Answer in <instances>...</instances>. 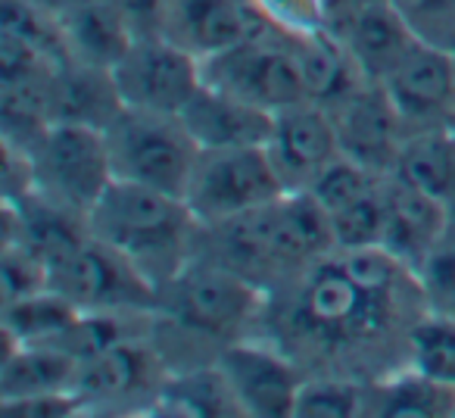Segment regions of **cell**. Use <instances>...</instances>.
<instances>
[{"mask_svg": "<svg viewBox=\"0 0 455 418\" xmlns=\"http://www.w3.org/2000/svg\"><path fill=\"white\" fill-rule=\"evenodd\" d=\"M272 297H284L281 325L293 341L347 353L380 343L415 303L427 306L418 275L380 247L334 250Z\"/></svg>", "mask_w": 455, "mask_h": 418, "instance_id": "obj_1", "label": "cell"}, {"mask_svg": "<svg viewBox=\"0 0 455 418\" xmlns=\"http://www.w3.org/2000/svg\"><path fill=\"white\" fill-rule=\"evenodd\" d=\"M334 250L328 209L309 190H284L266 206L206 225L196 241V253L243 275L268 297Z\"/></svg>", "mask_w": 455, "mask_h": 418, "instance_id": "obj_2", "label": "cell"}, {"mask_svg": "<svg viewBox=\"0 0 455 418\" xmlns=\"http://www.w3.org/2000/svg\"><path fill=\"white\" fill-rule=\"evenodd\" d=\"M91 237L113 247L156 287L196 256L200 222L184 197L116 178L88 216Z\"/></svg>", "mask_w": 455, "mask_h": 418, "instance_id": "obj_3", "label": "cell"}, {"mask_svg": "<svg viewBox=\"0 0 455 418\" xmlns=\"http://www.w3.org/2000/svg\"><path fill=\"white\" fill-rule=\"evenodd\" d=\"M268 309V293L243 275L231 272L212 256L196 253L172 281L159 287L156 316L221 347L241 341Z\"/></svg>", "mask_w": 455, "mask_h": 418, "instance_id": "obj_4", "label": "cell"}, {"mask_svg": "<svg viewBox=\"0 0 455 418\" xmlns=\"http://www.w3.org/2000/svg\"><path fill=\"white\" fill-rule=\"evenodd\" d=\"M103 134L113 175L119 181L147 184L184 197L203 150L181 116L125 107Z\"/></svg>", "mask_w": 455, "mask_h": 418, "instance_id": "obj_5", "label": "cell"}, {"mask_svg": "<svg viewBox=\"0 0 455 418\" xmlns=\"http://www.w3.org/2000/svg\"><path fill=\"white\" fill-rule=\"evenodd\" d=\"M26 157L28 169H32L35 194L84 219L116 181L107 134L100 128L53 122L28 147Z\"/></svg>", "mask_w": 455, "mask_h": 418, "instance_id": "obj_6", "label": "cell"}, {"mask_svg": "<svg viewBox=\"0 0 455 418\" xmlns=\"http://www.w3.org/2000/svg\"><path fill=\"white\" fill-rule=\"evenodd\" d=\"M200 66L206 84L268 113L309 100L297 63V38L278 32L268 22L241 44L200 60Z\"/></svg>", "mask_w": 455, "mask_h": 418, "instance_id": "obj_7", "label": "cell"}, {"mask_svg": "<svg viewBox=\"0 0 455 418\" xmlns=\"http://www.w3.org/2000/svg\"><path fill=\"white\" fill-rule=\"evenodd\" d=\"M281 194L284 181L275 172L266 144H250L203 150L184 190V203L196 216L200 229H206L266 206Z\"/></svg>", "mask_w": 455, "mask_h": 418, "instance_id": "obj_8", "label": "cell"}, {"mask_svg": "<svg viewBox=\"0 0 455 418\" xmlns=\"http://www.w3.org/2000/svg\"><path fill=\"white\" fill-rule=\"evenodd\" d=\"M51 291L63 293L82 312H156L159 287L113 247L88 237L51 269Z\"/></svg>", "mask_w": 455, "mask_h": 418, "instance_id": "obj_9", "label": "cell"}, {"mask_svg": "<svg viewBox=\"0 0 455 418\" xmlns=\"http://www.w3.org/2000/svg\"><path fill=\"white\" fill-rule=\"evenodd\" d=\"M122 103L153 113H181L203 88V66L194 53L178 47L165 35L134 38L125 57L113 66Z\"/></svg>", "mask_w": 455, "mask_h": 418, "instance_id": "obj_10", "label": "cell"}, {"mask_svg": "<svg viewBox=\"0 0 455 418\" xmlns=\"http://www.w3.org/2000/svg\"><path fill=\"white\" fill-rule=\"evenodd\" d=\"M215 366L228 378L243 415L293 418L306 372L287 350L262 341H231L219 350Z\"/></svg>", "mask_w": 455, "mask_h": 418, "instance_id": "obj_11", "label": "cell"}, {"mask_svg": "<svg viewBox=\"0 0 455 418\" xmlns=\"http://www.w3.org/2000/svg\"><path fill=\"white\" fill-rule=\"evenodd\" d=\"M405 134L449 125L455 116V53L418 41L380 82Z\"/></svg>", "mask_w": 455, "mask_h": 418, "instance_id": "obj_12", "label": "cell"}, {"mask_svg": "<svg viewBox=\"0 0 455 418\" xmlns=\"http://www.w3.org/2000/svg\"><path fill=\"white\" fill-rule=\"evenodd\" d=\"M266 150L278 178L284 181V190H309L324 165H331L343 153L334 119L315 100H299L278 109Z\"/></svg>", "mask_w": 455, "mask_h": 418, "instance_id": "obj_13", "label": "cell"}, {"mask_svg": "<svg viewBox=\"0 0 455 418\" xmlns=\"http://www.w3.org/2000/svg\"><path fill=\"white\" fill-rule=\"evenodd\" d=\"M165 378L169 374L159 359V350L140 341L138 334H128L82 362L78 393L88 403V412L107 403L122 406L128 399L147 403V409H150Z\"/></svg>", "mask_w": 455, "mask_h": 418, "instance_id": "obj_14", "label": "cell"}, {"mask_svg": "<svg viewBox=\"0 0 455 418\" xmlns=\"http://www.w3.org/2000/svg\"><path fill=\"white\" fill-rule=\"evenodd\" d=\"M328 113L337 125L340 150L371 169L374 175H390L405 141V125L393 109L387 91L378 82H365Z\"/></svg>", "mask_w": 455, "mask_h": 418, "instance_id": "obj_15", "label": "cell"}, {"mask_svg": "<svg viewBox=\"0 0 455 418\" xmlns=\"http://www.w3.org/2000/svg\"><path fill=\"white\" fill-rule=\"evenodd\" d=\"M449 229H452V219L440 203L399 178H384V231L378 247L387 250L393 260L418 275V269L434 253Z\"/></svg>", "mask_w": 455, "mask_h": 418, "instance_id": "obj_16", "label": "cell"}, {"mask_svg": "<svg viewBox=\"0 0 455 418\" xmlns=\"http://www.w3.org/2000/svg\"><path fill=\"white\" fill-rule=\"evenodd\" d=\"M266 26L250 0H172L165 38L196 60L241 44Z\"/></svg>", "mask_w": 455, "mask_h": 418, "instance_id": "obj_17", "label": "cell"}, {"mask_svg": "<svg viewBox=\"0 0 455 418\" xmlns=\"http://www.w3.org/2000/svg\"><path fill=\"white\" fill-rule=\"evenodd\" d=\"M178 116L184 119L188 132L194 134L200 150L266 144L275 125V113L253 107V103L212 88L206 82Z\"/></svg>", "mask_w": 455, "mask_h": 418, "instance_id": "obj_18", "label": "cell"}, {"mask_svg": "<svg viewBox=\"0 0 455 418\" xmlns=\"http://www.w3.org/2000/svg\"><path fill=\"white\" fill-rule=\"evenodd\" d=\"M340 41L349 47L355 66L362 69V76L368 82H384L390 76V69L418 44V35L411 32V26L403 20L390 0L384 4H371L362 7L359 13L349 20V26L343 28Z\"/></svg>", "mask_w": 455, "mask_h": 418, "instance_id": "obj_19", "label": "cell"}, {"mask_svg": "<svg viewBox=\"0 0 455 418\" xmlns=\"http://www.w3.org/2000/svg\"><path fill=\"white\" fill-rule=\"evenodd\" d=\"M66 57L72 63H88L113 69L134 44V32L113 0H88L60 16Z\"/></svg>", "mask_w": 455, "mask_h": 418, "instance_id": "obj_20", "label": "cell"}, {"mask_svg": "<svg viewBox=\"0 0 455 418\" xmlns=\"http://www.w3.org/2000/svg\"><path fill=\"white\" fill-rule=\"evenodd\" d=\"M390 175L440 203L455 225V138L449 125L405 134Z\"/></svg>", "mask_w": 455, "mask_h": 418, "instance_id": "obj_21", "label": "cell"}, {"mask_svg": "<svg viewBox=\"0 0 455 418\" xmlns=\"http://www.w3.org/2000/svg\"><path fill=\"white\" fill-rule=\"evenodd\" d=\"M122 109L125 103L116 88L113 69L69 60L53 76V122H76L107 132Z\"/></svg>", "mask_w": 455, "mask_h": 418, "instance_id": "obj_22", "label": "cell"}, {"mask_svg": "<svg viewBox=\"0 0 455 418\" xmlns=\"http://www.w3.org/2000/svg\"><path fill=\"white\" fill-rule=\"evenodd\" d=\"M82 359L57 343H4L0 399L78 390Z\"/></svg>", "mask_w": 455, "mask_h": 418, "instance_id": "obj_23", "label": "cell"}, {"mask_svg": "<svg viewBox=\"0 0 455 418\" xmlns=\"http://www.w3.org/2000/svg\"><path fill=\"white\" fill-rule=\"evenodd\" d=\"M374 418H449L455 415V387L418 372L415 366L390 372L368 384V409Z\"/></svg>", "mask_w": 455, "mask_h": 418, "instance_id": "obj_24", "label": "cell"}, {"mask_svg": "<svg viewBox=\"0 0 455 418\" xmlns=\"http://www.w3.org/2000/svg\"><path fill=\"white\" fill-rule=\"evenodd\" d=\"M150 415L175 418H221L243 415L235 390L228 384L219 366L190 368V372L169 374L159 387L156 399L150 403Z\"/></svg>", "mask_w": 455, "mask_h": 418, "instance_id": "obj_25", "label": "cell"}, {"mask_svg": "<svg viewBox=\"0 0 455 418\" xmlns=\"http://www.w3.org/2000/svg\"><path fill=\"white\" fill-rule=\"evenodd\" d=\"M53 76H22L0 78L4 100H0V122H4V144L26 153L47 128L53 125Z\"/></svg>", "mask_w": 455, "mask_h": 418, "instance_id": "obj_26", "label": "cell"}, {"mask_svg": "<svg viewBox=\"0 0 455 418\" xmlns=\"http://www.w3.org/2000/svg\"><path fill=\"white\" fill-rule=\"evenodd\" d=\"M78 316L82 309L51 287L4 303V343H51L69 331Z\"/></svg>", "mask_w": 455, "mask_h": 418, "instance_id": "obj_27", "label": "cell"}, {"mask_svg": "<svg viewBox=\"0 0 455 418\" xmlns=\"http://www.w3.org/2000/svg\"><path fill=\"white\" fill-rule=\"evenodd\" d=\"M368 409V384L349 374H306L293 418H362Z\"/></svg>", "mask_w": 455, "mask_h": 418, "instance_id": "obj_28", "label": "cell"}, {"mask_svg": "<svg viewBox=\"0 0 455 418\" xmlns=\"http://www.w3.org/2000/svg\"><path fill=\"white\" fill-rule=\"evenodd\" d=\"M409 366L455 387V318L424 312L409 331Z\"/></svg>", "mask_w": 455, "mask_h": 418, "instance_id": "obj_29", "label": "cell"}, {"mask_svg": "<svg viewBox=\"0 0 455 418\" xmlns=\"http://www.w3.org/2000/svg\"><path fill=\"white\" fill-rule=\"evenodd\" d=\"M384 178L368 194L355 197L353 203L331 213L337 250H365L380 244V231H384Z\"/></svg>", "mask_w": 455, "mask_h": 418, "instance_id": "obj_30", "label": "cell"}, {"mask_svg": "<svg viewBox=\"0 0 455 418\" xmlns=\"http://www.w3.org/2000/svg\"><path fill=\"white\" fill-rule=\"evenodd\" d=\"M380 178L384 175H374L371 169H365L362 163L349 159L347 153H340V157L331 165H324L322 175L309 184V194L328 209V216H331V213L343 209L347 203H353L355 197L368 194Z\"/></svg>", "mask_w": 455, "mask_h": 418, "instance_id": "obj_31", "label": "cell"}, {"mask_svg": "<svg viewBox=\"0 0 455 418\" xmlns=\"http://www.w3.org/2000/svg\"><path fill=\"white\" fill-rule=\"evenodd\" d=\"M0 281H4V303L32 297L51 287V269L35 250H28L20 241H4V266H0Z\"/></svg>", "mask_w": 455, "mask_h": 418, "instance_id": "obj_32", "label": "cell"}, {"mask_svg": "<svg viewBox=\"0 0 455 418\" xmlns=\"http://www.w3.org/2000/svg\"><path fill=\"white\" fill-rule=\"evenodd\" d=\"M418 281H421L427 309L455 318V225L418 269Z\"/></svg>", "mask_w": 455, "mask_h": 418, "instance_id": "obj_33", "label": "cell"}, {"mask_svg": "<svg viewBox=\"0 0 455 418\" xmlns=\"http://www.w3.org/2000/svg\"><path fill=\"white\" fill-rule=\"evenodd\" d=\"M272 28L293 38L328 32V0H250Z\"/></svg>", "mask_w": 455, "mask_h": 418, "instance_id": "obj_34", "label": "cell"}, {"mask_svg": "<svg viewBox=\"0 0 455 418\" xmlns=\"http://www.w3.org/2000/svg\"><path fill=\"white\" fill-rule=\"evenodd\" d=\"M427 44L455 53V0H390Z\"/></svg>", "mask_w": 455, "mask_h": 418, "instance_id": "obj_35", "label": "cell"}, {"mask_svg": "<svg viewBox=\"0 0 455 418\" xmlns=\"http://www.w3.org/2000/svg\"><path fill=\"white\" fill-rule=\"evenodd\" d=\"M0 412L7 418H69L88 412V403L78 390L35 393V397L0 399Z\"/></svg>", "mask_w": 455, "mask_h": 418, "instance_id": "obj_36", "label": "cell"}, {"mask_svg": "<svg viewBox=\"0 0 455 418\" xmlns=\"http://www.w3.org/2000/svg\"><path fill=\"white\" fill-rule=\"evenodd\" d=\"M119 13L125 16L134 38H156L165 35V20H169L172 0H113Z\"/></svg>", "mask_w": 455, "mask_h": 418, "instance_id": "obj_37", "label": "cell"}, {"mask_svg": "<svg viewBox=\"0 0 455 418\" xmlns=\"http://www.w3.org/2000/svg\"><path fill=\"white\" fill-rule=\"evenodd\" d=\"M35 4H41V7H47V10H51V13L63 16L66 10L78 7V4H88V0H35Z\"/></svg>", "mask_w": 455, "mask_h": 418, "instance_id": "obj_38", "label": "cell"}, {"mask_svg": "<svg viewBox=\"0 0 455 418\" xmlns=\"http://www.w3.org/2000/svg\"><path fill=\"white\" fill-rule=\"evenodd\" d=\"M449 132H452V138H455V116L449 119Z\"/></svg>", "mask_w": 455, "mask_h": 418, "instance_id": "obj_39", "label": "cell"}]
</instances>
